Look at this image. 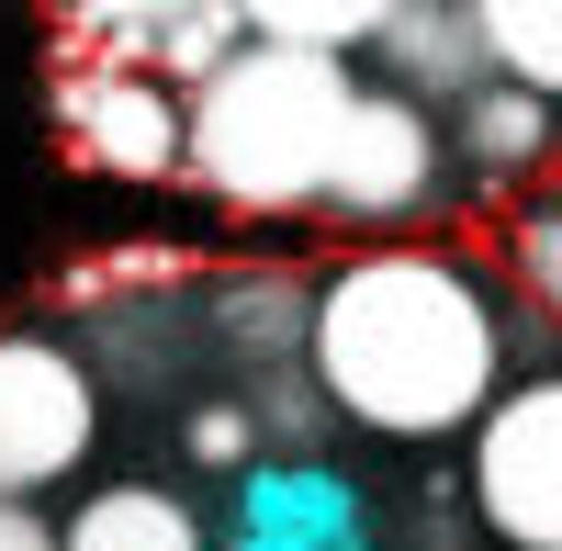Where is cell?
<instances>
[{"label":"cell","instance_id":"obj_12","mask_svg":"<svg viewBox=\"0 0 562 551\" xmlns=\"http://www.w3.org/2000/svg\"><path fill=\"white\" fill-rule=\"evenodd\" d=\"M237 45H248V12H237V0H158V57H147V79H158V90H203Z\"/></svg>","mask_w":562,"mask_h":551},{"label":"cell","instance_id":"obj_4","mask_svg":"<svg viewBox=\"0 0 562 551\" xmlns=\"http://www.w3.org/2000/svg\"><path fill=\"white\" fill-rule=\"evenodd\" d=\"M473 518L506 551H562V372H529L473 428Z\"/></svg>","mask_w":562,"mask_h":551},{"label":"cell","instance_id":"obj_7","mask_svg":"<svg viewBox=\"0 0 562 551\" xmlns=\"http://www.w3.org/2000/svg\"><path fill=\"white\" fill-rule=\"evenodd\" d=\"M371 57L394 68L405 102H450V113L495 79V68H484V34H473V0H394V23H383Z\"/></svg>","mask_w":562,"mask_h":551},{"label":"cell","instance_id":"obj_9","mask_svg":"<svg viewBox=\"0 0 562 551\" xmlns=\"http://www.w3.org/2000/svg\"><path fill=\"white\" fill-rule=\"evenodd\" d=\"M450 124H461V158H473L484 180H529V169L562 147V113H551V102H529V90H506V79H484Z\"/></svg>","mask_w":562,"mask_h":551},{"label":"cell","instance_id":"obj_15","mask_svg":"<svg viewBox=\"0 0 562 551\" xmlns=\"http://www.w3.org/2000/svg\"><path fill=\"white\" fill-rule=\"evenodd\" d=\"M225 327H237L248 349H270V360L281 349L304 360V293L293 282H237V293H225Z\"/></svg>","mask_w":562,"mask_h":551},{"label":"cell","instance_id":"obj_11","mask_svg":"<svg viewBox=\"0 0 562 551\" xmlns=\"http://www.w3.org/2000/svg\"><path fill=\"white\" fill-rule=\"evenodd\" d=\"M248 12V34L259 45H293V57H360V45H383V23H394V0H237Z\"/></svg>","mask_w":562,"mask_h":551},{"label":"cell","instance_id":"obj_13","mask_svg":"<svg viewBox=\"0 0 562 551\" xmlns=\"http://www.w3.org/2000/svg\"><path fill=\"white\" fill-rule=\"evenodd\" d=\"M57 45L90 57V68H147V57H158V0H147V12H135V0H68V12H57Z\"/></svg>","mask_w":562,"mask_h":551},{"label":"cell","instance_id":"obj_2","mask_svg":"<svg viewBox=\"0 0 562 551\" xmlns=\"http://www.w3.org/2000/svg\"><path fill=\"white\" fill-rule=\"evenodd\" d=\"M349 102L360 79L338 57H293L248 34L203 90H180V180H203L225 214H315Z\"/></svg>","mask_w":562,"mask_h":551},{"label":"cell","instance_id":"obj_17","mask_svg":"<svg viewBox=\"0 0 562 551\" xmlns=\"http://www.w3.org/2000/svg\"><path fill=\"white\" fill-rule=\"evenodd\" d=\"M0 551H57V529H45L34 507H0Z\"/></svg>","mask_w":562,"mask_h":551},{"label":"cell","instance_id":"obj_6","mask_svg":"<svg viewBox=\"0 0 562 551\" xmlns=\"http://www.w3.org/2000/svg\"><path fill=\"white\" fill-rule=\"evenodd\" d=\"M57 135L113 180H180V90H158L147 68H68Z\"/></svg>","mask_w":562,"mask_h":551},{"label":"cell","instance_id":"obj_18","mask_svg":"<svg viewBox=\"0 0 562 551\" xmlns=\"http://www.w3.org/2000/svg\"><path fill=\"white\" fill-rule=\"evenodd\" d=\"M439 551H450V540H439Z\"/></svg>","mask_w":562,"mask_h":551},{"label":"cell","instance_id":"obj_16","mask_svg":"<svg viewBox=\"0 0 562 551\" xmlns=\"http://www.w3.org/2000/svg\"><path fill=\"white\" fill-rule=\"evenodd\" d=\"M248 439H259V428H248V405H203V417H192V462H203V473H237V462H248Z\"/></svg>","mask_w":562,"mask_h":551},{"label":"cell","instance_id":"obj_1","mask_svg":"<svg viewBox=\"0 0 562 551\" xmlns=\"http://www.w3.org/2000/svg\"><path fill=\"white\" fill-rule=\"evenodd\" d=\"M304 383L371 439H473L506 394V304L450 248H360L304 293Z\"/></svg>","mask_w":562,"mask_h":551},{"label":"cell","instance_id":"obj_8","mask_svg":"<svg viewBox=\"0 0 562 551\" xmlns=\"http://www.w3.org/2000/svg\"><path fill=\"white\" fill-rule=\"evenodd\" d=\"M57 551H214V540H203V518L180 507L169 484H102L57 529Z\"/></svg>","mask_w":562,"mask_h":551},{"label":"cell","instance_id":"obj_10","mask_svg":"<svg viewBox=\"0 0 562 551\" xmlns=\"http://www.w3.org/2000/svg\"><path fill=\"white\" fill-rule=\"evenodd\" d=\"M473 34H484V68L506 90L562 113V0H473Z\"/></svg>","mask_w":562,"mask_h":551},{"label":"cell","instance_id":"obj_3","mask_svg":"<svg viewBox=\"0 0 562 551\" xmlns=\"http://www.w3.org/2000/svg\"><path fill=\"white\" fill-rule=\"evenodd\" d=\"M102 439V383L90 360L34 338V327H0V507H34L45 484H68Z\"/></svg>","mask_w":562,"mask_h":551},{"label":"cell","instance_id":"obj_5","mask_svg":"<svg viewBox=\"0 0 562 551\" xmlns=\"http://www.w3.org/2000/svg\"><path fill=\"white\" fill-rule=\"evenodd\" d=\"M439 180H450L439 113H428V102H405V90H360L315 214H338V225H360V237H383V225H416V214L439 203Z\"/></svg>","mask_w":562,"mask_h":551},{"label":"cell","instance_id":"obj_14","mask_svg":"<svg viewBox=\"0 0 562 551\" xmlns=\"http://www.w3.org/2000/svg\"><path fill=\"white\" fill-rule=\"evenodd\" d=\"M506 270H518V293H529L551 327H562V192L518 214V237H506Z\"/></svg>","mask_w":562,"mask_h":551}]
</instances>
